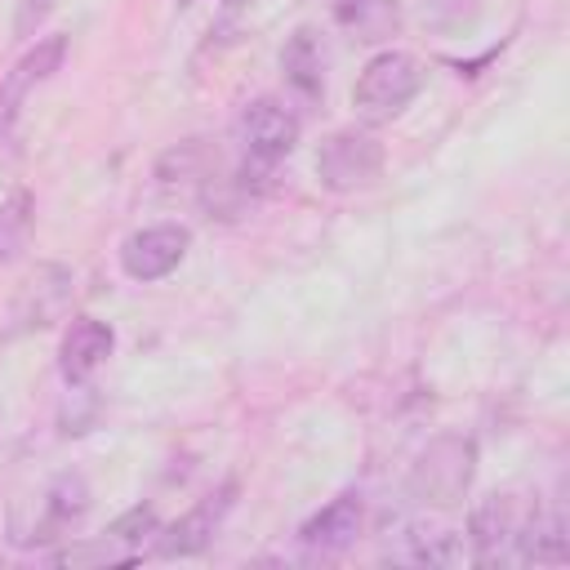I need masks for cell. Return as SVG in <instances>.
<instances>
[{
  "mask_svg": "<svg viewBox=\"0 0 570 570\" xmlns=\"http://www.w3.org/2000/svg\"><path fill=\"white\" fill-rule=\"evenodd\" d=\"M539 517V503L503 490V494H485L472 517H468V543H472V561L476 566H525V534Z\"/></svg>",
  "mask_w": 570,
  "mask_h": 570,
  "instance_id": "obj_1",
  "label": "cell"
},
{
  "mask_svg": "<svg viewBox=\"0 0 570 570\" xmlns=\"http://www.w3.org/2000/svg\"><path fill=\"white\" fill-rule=\"evenodd\" d=\"M298 129H303V125H298V116H294L285 102H276V98H254V102H245L240 116H236V125H232V138L240 142V156H245L236 187L245 191L249 178H267V174L294 151Z\"/></svg>",
  "mask_w": 570,
  "mask_h": 570,
  "instance_id": "obj_2",
  "label": "cell"
},
{
  "mask_svg": "<svg viewBox=\"0 0 570 570\" xmlns=\"http://www.w3.org/2000/svg\"><path fill=\"white\" fill-rule=\"evenodd\" d=\"M472 476H476V441L463 432H441L414 454L405 485L428 508H454L463 503Z\"/></svg>",
  "mask_w": 570,
  "mask_h": 570,
  "instance_id": "obj_3",
  "label": "cell"
},
{
  "mask_svg": "<svg viewBox=\"0 0 570 570\" xmlns=\"http://www.w3.org/2000/svg\"><path fill=\"white\" fill-rule=\"evenodd\" d=\"M419 89H423V62L405 49H379L352 85V107L365 125H383L401 116L419 98Z\"/></svg>",
  "mask_w": 570,
  "mask_h": 570,
  "instance_id": "obj_4",
  "label": "cell"
},
{
  "mask_svg": "<svg viewBox=\"0 0 570 570\" xmlns=\"http://www.w3.org/2000/svg\"><path fill=\"white\" fill-rule=\"evenodd\" d=\"M379 174H383V142L370 129L347 125V129H334V134L321 138V147H316V178H321L325 191L347 196V191L370 187Z\"/></svg>",
  "mask_w": 570,
  "mask_h": 570,
  "instance_id": "obj_5",
  "label": "cell"
},
{
  "mask_svg": "<svg viewBox=\"0 0 570 570\" xmlns=\"http://www.w3.org/2000/svg\"><path fill=\"white\" fill-rule=\"evenodd\" d=\"M71 289H76L71 267H62V263H40V267L22 281V289H18L13 307H9V325H4V334L13 338V334L49 330V325L62 321V312L71 307Z\"/></svg>",
  "mask_w": 570,
  "mask_h": 570,
  "instance_id": "obj_6",
  "label": "cell"
},
{
  "mask_svg": "<svg viewBox=\"0 0 570 570\" xmlns=\"http://www.w3.org/2000/svg\"><path fill=\"white\" fill-rule=\"evenodd\" d=\"M67 58V36H40L9 71H4V85H0V147L13 138L18 129V116H22V102L31 98L36 85H45Z\"/></svg>",
  "mask_w": 570,
  "mask_h": 570,
  "instance_id": "obj_7",
  "label": "cell"
},
{
  "mask_svg": "<svg viewBox=\"0 0 570 570\" xmlns=\"http://www.w3.org/2000/svg\"><path fill=\"white\" fill-rule=\"evenodd\" d=\"M187 249H191V232L183 223H151V227L125 236L120 267H125L129 281H142L147 285V281L169 276L187 258Z\"/></svg>",
  "mask_w": 570,
  "mask_h": 570,
  "instance_id": "obj_8",
  "label": "cell"
},
{
  "mask_svg": "<svg viewBox=\"0 0 570 570\" xmlns=\"http://www.w3.org/2000/svg\"><path fill=\"white\" fill-rule=\"evenodd\" d=\"M85 512H89V485H85V476L80 472H62V476L49 481L31 534H22L18 543H58V539H71V530L85 521Z\"/></svg>",
  "mask_w": 570,
  "mask_h": 570,
  "instance_id": "obj_9",
  "label": "cell"
},
{
  "mask_svg": "<svg viewBox=\"0 0 570 570\" xmlns=\"http://www.w3.org/2000/svg\"><path fill=\"white\" fill-rule=\"evenodd\" d=\"M227 512H232V485H223L218 494H205L174 525L156 530V552L160 557H196V552H205L214 543V534H218Z\"/></svg>",
  "mask_w": 570,
  "mask_h": 570,
  "instance_id": "obj_10",
  "label": "cell"
},
{
  "mask_svg": "<svg viewBox=\"0 0 570 570\" xmlns=\"http://www.w3.org/2000/svg\"><path fill=\"white\" fill-rule=\"evenodd\" d=\"M361 525H365V503H361V494L347 490V494H334L321 512H312V517L298 525V543H303L307 552L334 557V552H347V548L356 543Z\"/></svg>",
  "mask_w": 570,
  "mask_h": 570,
  "instance_id": "obj_11",
  "label": "cell"
},
{
  "mask_svg": "<svg viewBox=\"0 0 570 570\" xmlns=\"http://www.w3.org/2000/svg\"><path fill=\"white\" fill-rule=\"evenodd\" d=\"M116 347V330L98 316H76L62 334V347H58V370L67 383H85Z\"/></svg>",
  "mask_w": 570,
  "mask_h": 570,
  "instance_id": "obj_12",
  "label": "cell"
},
{
  "mask_svg": "<svg viewBox=\"0 0 570 570\" xmlns=\"http://www.w3.org/2000/svg\"><path fill=\"white\" fill-rule=\"evenodd\" d=\"M396 561H410V566H463L468 561V548H463V534L454 525H441V521H414L405 525L396 552Z\"/></svg>",
  "mask_w": 570,
  "mask_h": 570,
  "instance_id": "obj_13",
  "label": "cell"
},
{
  "mask_svg": "<svg viewBox=\"0 0 570 570\" xmlns=\"http://www.w3.org/2000/svg\"><path fill=\"white\" fill-rule=\"evenodd\" d=\"M281 71H285V85H289L298 98L316 102V98L325 94V49H321V36H316L312 27H298V31L285 40V49H281Z\"/></svg>",
  "mask_w": 570,
  "mask_h": 570,
  "instance_id": "obj_14",
  "label": "cell"
},
{
  "mask_svg": "<svg viewBox=\"0 0 570 570\" xmlns=\"http://www.w3.org/2000/svg\"><path fill=\"white\" fill-rule=\"evenodd\" d=\"M156 530H160V521H156V512L138 503V508H129L125 517H116L107 534H111L116 543H125V548H129V552L138 557V552H142V543H147V539H156Z\"/></svg>",
  "mask_w": 570,
  "mask_h": 570,
  "instance_id": "obj_15",
  "label": "cell"
},
{
  "mask_svg": "<svg viewBox=\"0 0 570 570\" xmlns=\"http://www.w3.org/2000/svg\"><path fill=\"white\" fill-rule=\"evenodd\" d=\"M334 18L343 27H356V31H370L374 18H379V27L383 22H396V13H392L387 0H334Z\"/></svg>",
  "mask_w": 570,
  "mask_h": 570,
  "instance_id": "obj_16",
  "label": "cell"
},
{
  "mask_svg": "<svg viewBox=\"0 0 570 570\" xmlns=\"http://www.w3.org/2000/svg\"><path fill=\"white\" fill-rule=\"evenodd\" d=\"M58 0H18V13H13V36L22 40H36V31L45 27V18L53 13Z\"/></svg>",
  "mask_w": 570,
  "mask_h": 570,
  "instance_id": "obj_17",
  "label": "cell"
}]
</instances>
